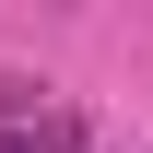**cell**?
<instances>
[{
  "mask_svg": "<svg viewBox=\"0 0 153 153\" xmlns=\"http://www.w3.org/2000/svg\"><path fill=\"white\" fill-rule=\"evenodd\" d=\"M0 153H82V118H47L36 141H24V130H0Z\"/></svg>",
  "mask_w": 153,
  "mask_h": 153,
  "instance_id": "obj_1",
  "label": "cell"
}]
</instances>
